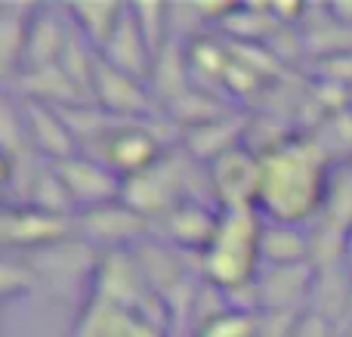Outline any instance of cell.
Returning a JSON list of instances; mask_svg holds the SVG:
<instances>
[{"label":"cell","mask_w":352,"mask_h":337,"mask_svg":"<svg viewBox=\"0 0 352 337\" xmlns=\"http://www.w3.org/2000/svg\"><path fill=\"white\" fill-rule=\"evenodd\" d=\"M260 229H256L254 210L250 208H226L219 214V226L213 241L207 245V272L217 282L244 285L254 272V263L260 257Z\"/></svg>","instance_id":"7a4b0ae2"},{"label":"cell","mask_w":352,"mask_h":337,"mask_svg":"<svg viewBox=\"0 0 352 337\" xmlns=\"http://www.w3.org/2000/svg\"><path fill=\"white\" fill-rule=\"evenodd\" d=\"M213 177H217L219 195L226 198V208H250V202H256V192H260V164H254L250 155L226 152L219 158Z\"/></svg>","instance_id":"3957f363"},{"label":"cell","mask_w":352,"mask_h":337,"mask_svg":"<svg viewBox=\"0 0 352 337\" xmlns=\"http://www.w3.org/2000/svg\"><path fill=\"white\" fill-rule=\"evenodd\" d=\"M102 173L96 164H87V161H68V164L59 167L62 186L72 192V198H80V202H102L115 192V183H102Z\"/></svg>","instance_id":"277c9868"},{"label":"cell","mask_w":352,"mask_h":337,"mask_svg":"<svg viewBox=\"0 0 352 337\" xmlns=\"http://www.w3.org/2000/svg\"><path fill=\"white\" fill-rule=\"evenodd\" d=\"M324 198V155L309 142H287L260 164L256 204L281 223L303 220Z\"/></svg>","instance_id":"6da1fadb"}]
</instances>
